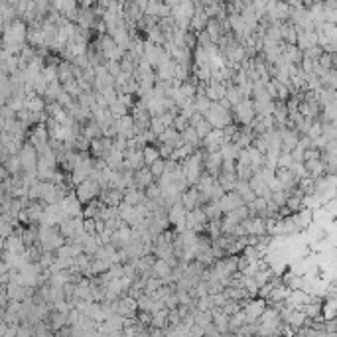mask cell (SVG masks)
<instances>
[{
  "instance_id": "1",
  "label": "cell",
  "mask_w": 337,
  "mask_h": 337,
  "mask_svg": "<svg viewBox=\"0 0 337 337\" xmlns=\"http://www.w3.org/2000/svg\"><path fill=\"white\" fill-rule=\"evenodd\" d=\"M203 118L211 124L213 130H223L225 126L233 124V118H231V111H225L219 103H211L207 112L203 114Z\"/></svg>"
},
{
  "instance_id": "2",
  "label": "cell",
  "mask_w": 337,
  "mask_h": 337,
  "mask_svg": "<svg viewBox=\"0 0 337 337\" xmlns=\"http://www.w3.org/2000/svg\"><path fill=\"white\" fill-rule=\"evenodd\" d=\"M231 118L237 126H249L256 118V112H254L253 101L251 99H243L239 105H235L231 109Z\"/></svg>"
},
{
  "instance_id": "3",
  "label": "cell",
  "mask_w": 337,
  "mask_h": 337,
  "mask_svg": "<svg viewBox=\"0 0 337 337\" xmlns=\"http://www.w3.org/2000/svg\"><path fill=\"white\" fill-rule=\"evenodd\" d=\"M73 193H75V197H77V201H79L81 205H87V203L99 199L101 185H99L93 177H89V179H85L83 183H79V185L73 189Z\"/></svg>"
},
{
  "instance_id": "4",
  "label": "cell",
  "mask_w": 337,
  "mask_h": 337,
  "mask_svg": "<svg viewBox=\"0 0 337 337\" xmlns=\"http://www.w3.org/2000/svg\"><path fill=\"white\" fill-rule=\"evenodd\" d=\"M205 225H207V217H205V213H203L201 207H197V209H193V211H189V213L185 215V229H187V231L203 233Z\"/></svg>"
},
{
  "instance_id": "5",
  "label": "cell",
  "mask_w": 337,
  "mask_h": 337,
  "mask_svg": "<svg viewBox=\"0 0 337 337\" xmlns=\"http://www.w3.org/2000/svg\"><path fill=\"white\" fill-rule=\"evenodd\" d=\"M59 207H61V211H63V215L65 217H71V219H75V217H81V211H83V205L77 201V197H75V193L71 191L61 203H59Z\"/></svg>"
},
{
  "instance_id": "6",
  "label": "cell",
  "mask_w": 337,
  "mask_h": 337,
  "mask_svg": "<svg viewBox=\"0 0 337 337\" xmlns=\"http://www.w3.org/2000/svg\"><path fill=\"white\" fill-rule=\"evenodd\" d=\"M179 205H181L187 213L199 207V191H197L195 185H189V187L179 195Z\"/></svg>"
},
{
  "instance_id": "7",
  "label": "cell",
  "mask_w": 337,
  "mask_h": 337,
  "mask_svg": "<svg viewBox=\"0 0 337 337\" xmlns=\"http://www.w3.org/2000/svg\"><path fill=\"white\" fill-rule=\"evenodd\" d=\"M217 203H219V209H221V213H223V215H227V213L235 211L237 207L245 205V203L241 201V197H239L237 193H233V191H231V193H225V195H223Z\"/></svg>"
},
{
  "instance_id": "8",
  "label": "cell",
  "mask_w": 337,
  "mask_h": 337,
  "mask_svg": "<svg viewBox=\"0 0 337 337\" xmlns=\"http://www.w3.org/2000/svg\"><path fill=\"white\" fill-rule=\"evenodd\" d=\"M150 183H154V177H152L150 169L146 168V166L132 173V187H134V189H142V191H144Z\"/></svg>"
},
{
  "instance_id": "9",
  "label": "cell",
  "mask_w": 337,
  "mask_h": 337,
  "mask_svg": "<svg viewBox=\"0 0 337 337\" xmlns=\"http://www.w3.org/2000/svg\"><path fill=\"white\" fill-rule=\"evenodd\" d=\"M233 193H237V195L241 197V201H243L245 205L253 203L254 199H256V195H254L253 191H251V187H249V181H235Z\"/></svg>"
},
{
  "instance_id": "10",
  "label": "cell",
  "mask_w": 337,
  "mask_h": 337,
  "mask_svg": "<svg viewBox=\"0 0 337 337\" xmlns=\"http://www.w3.org/2000/svg\"><path fill=\"white\" fill-rule=\"evenodd\" d=\"M152 274L158 278V280H164L171 276V266H169L166 260H154L152 264Z\"/></svg>"
},
{
  "instance_id": "11",
  "label": "cell",
  "mask_w": 337,
  "mask_h": 337,
  "mask_svg": "<svg viewBox=\"0 0 337 337\" xmlns=\"http://www.w3.org/2000/svg\"><path fill=\"white\" fill-rule=\"evenodd\" d=\"M231 223H235V225H241L243 221H247L249 217H251V213H249V209H247V205H241V207H237L235 211H231V213H227L225 215Z\"/></svg>"
},
{
  "instance_id": "12",
  "label": "cell",
  "mask_w": 337,
  "mask_h": 337,
  "mask_svg": "<svg viewBox=\"0 0 337 337\" xmlns=\"http://www.w3.org/2000/svg\"><path fill=\"white\" fill-rule=\"evenodd\" d=\"M179 136H181V142H183V144H187V146H191V148H199V138H197L193 126H185V128L179 132Z\"/></svg>"
},
{
  "instance_id": "13",
  "label": "cell",
  "mask_w": 337,
  "mask_h": 337,
  "mask_svg": "<svg viewBox=\"0 0 337 337\" xmlns=\"http://www.w3.org/2000/svg\"><path fill=\"white\" fill-rule=\"evenodd\" d=\"M142 158H144V166L148 168L150 164H154V162L160 158V154H158V148H156L154 144H148V146H144V148H142Z\"/></svg>"
},
{
  "instance_id": "14",
  "label": "cell",
  "mask_w": 337,
  "mask_h": 337,
  "mask_svg": "<svg viewBox=\"0 0 337 337\" xmlns=\"http://www.w3.org/2000/svg\"><path fill=\"white\" fill-rule=\"evenodd\" d=\"M193 130H195L197 138H199V140H203L205 136H209V134H211V130H213V128H211V124H209L205 118H201L199 122H195V124H193Z\"/></svg>"
},
{
  "instance_id": "15",
  "label": "cell",
  "mask_w": 337,
  "mask_h": 337,
  "mask_svg": "<svg viewBox=\"0 0 337 337\" xmlns=\"http://www.w3.org/2000/svg\"><path fill=\"white\" fill-rule=\"evenodd\" d=\"M225 99L229 101V105H231V107H235V105H239V103L243 101V97H241V93H239V89H237L235 85H227Z\"/></svg>"
},
{
  "instance_id": "16",
  "label": "cell",
  "mask_w": 337,
  "mask_h": 337,
  "mask_svg": "<svg viewBox=\"0 0 337 337\" xmlns=\"http://www.w3.org/2000/svg\"><path fill=\"white\" fill-rule=\"evenodd\" d=\"M150 169V173H152V177H154V181H158L162 175H164V169H166V160H162V158H158L154 164H150L148 166Z\"/></svg>"
},
{
  "instance_id": "17",
  "label": "cell",
  "mask_w": 337,
  "mask_h": 337,
  "mask_svg": "<svg viewBox=\"0 0 337 337\" xmlns=\"http://www.w3.org/2000/svg\"><path fill=\"white\" fill-rule=\"evenodd\" d=\"M144 195H146V199H150V201H158V199H162V189H160V185L154 181V183H150V185L144 189Z\"/></svg>"
},
{
  "instance_id": "18",
  "label": "cell",
  "mask_w": 337,
  "mask_h": 337,
  "mask_svg": "<svg viewBox=\"0 0 337 337\" xmlns=\"http://www.w3.org/2000/svg\"><path fill=\"white\" fill-rule=\"evenodd\" d=\"M262 308H264V304H262L260 300H258V302H253V304L247 308V314H245V316H249V320H254V318L262 312Z\"/></svg>"
},
{
  "instance_id": "19",
  "label": "cell",
  "mask_w": 337,
  "mask_h": 337,
  "mask_svg": "<svg viewBox=\"0 0 337 337\" xmlns=\"http://www.w3.org/2000/svg\"><path fill=\"white\" fill-rule=\"evenodd\" d=\"M105 69H107V73H109V75H111L112 79L120 75V65H118V61H107Z\"/></svg>"
},
{
  "instance_id": "20",
  "label": "cell",
  "mask_w": 337,
  "mask_h": 337,
  "mask_svg": "<svg viewBox=\"0 0 337 337\" xmlns=\"http://www.w3.org/2000/svg\"><path fill=\"white\" fill-rule=\"evenodd\" d=\"M185 126H189V122H187V118H183L181 114H177L175 118H173V124H171V128L173 130H177V132H181Z\"/></svg>"
}]
</instances>
